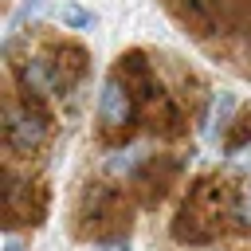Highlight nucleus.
<instances>
[{
	"label": "nucleus",
	"mask_w": 251,
	"mask_h": 251,
	"mask_svg": "<svg viewBox=\"0 0 251 251\" xmlns=\"http://www.w3.org/2000/svg\"><path fill=\"white\" fill-rule=\"evenodd\" d=\"M47 4H51V0H24V4H20L16 12H12V20H8V43L16 39V31H20L24 24H31V20H39V16L47 12Z\"/></svg>",
	"instance_id": "obj_4"
},
{
	"label": "nucleus",
	"mask_w": 251,
	"mask_h": 251,
	"mask_svg": "<svg viewBox=\"0 0 251 251\" xmlns=\"http://www.w3.org/2000/svg\"><path fill=\"white\" fill-rule=\"evenodd\" d=\"M4 129H8V145L20 149V153H31L43 145L47 137V118L31 106H8L4 114Z\"/></svg>",
	"instance_id": "obj_1"
},
{
	"label": "nucleus",
	"mask_w": 251,
	"mask_h": 251,
	"mask_svg": "<svg viewBox=\"0 0 251 251\" xmlns=\"http://www.w3.org/2000/svg\"><path fill=\"white\" fill-rule=\"evenodd\" d=\"M63 24H67V27H90L94 16H90L86 8H78V4H63Z\"/></svg>",
	"instance_id": "obj_5"
},
{
	"label": "nucleus",
	"mask_w": 251,
	"mask_h": 251,
	"mask_svg": "<svg viewBox=\"0 0 251 251\" xmlns=\"http://www.w3.org/2000/svg\"><path fill=\"white\" fill-rule=\"evenodd\" d=\"M98 114H102V126L122 133L129 122H133V90L114 75L102 82V98H98Z\"/></svg>",
	"instance_id": "obj_2"
},
{
	"label": "nucleus",
	"mask_w": 251,
	"mask_h": 251,
	"mask_svg": "<svg viewBox=\"0 0 251 251\" xmlns=\"http://www.w3.org/2000/svg\"><path fill=\"white\" fill-rule=\"evenodd\" d=\"M102 251H129V247H126V243H106Z\"/></svg>",
	"instance_id": "obj_8"
},
{
	"label": "nucleus",
	"mask_w": 251,
	"mask_h": 251,
	"mask_svg": "<svg viewBox=\"0 0 251 251\" xmlns=\"http://www.w3.org/2000/svg\"><path fill=\"white\" fill-rule=\"evenodd\" d=\"M4 251H24V243L16 235H4Z\"/></svg>",
	"instance_id": "obj_7"
},
{
	"label": "nucleus",
	"mask_w": 251,
	"mask_h": 251,
	"mask_svg": "<svg viewBox=\"0 0 251 251\" xmlns=\"http://www.w3.org/2000/svg\"><path fill=\"white\" fill-rule=\"evenodd\" d=\"M16 75H20V86H24L27 94H39V98H47V94H55V90L63 86V75H59L47 59H24V63L16 67Z\"/></svg>",
	"instance_id": "obj_3"
},
{
	"label": "nucleus",
	"mask_w": 251,
	"mask_h": 251,
	"mask_svg": "<svg viewBox=\"0 0 251 251\" xmlns=\"http://www.w3.org/2000/svg\"><path fill=\"white\" fill-rule=\"evenodd\" d=\"M137 165V153H114L110 157V173H129Z\"/></svg>",
	"instance_id": "obj_6"
}]
</instances>
